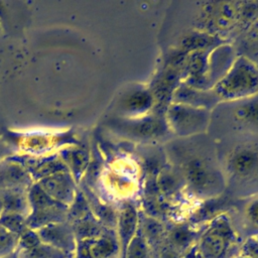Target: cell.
<instances>
[{
  "label": "cell",
  "instance_id": "1",
  "mask_svg": "<svg viewBox=\"0 0 258 258\" xmlns=\"http://www.w3.org/2000/svg\"><path fill=\"white\" fill-rule=\"evenodd\" d=\"M258 17V1H175L162 23L165 46L186 32H198L233 43Z\"/></svg>",
  "mask_w": 258,
  "mask_h": 258
},
{
  "label": "cell",
  "instance_id": "2",
  "mask_svg": "<svg viewBox=\"0 0 258 258\" xmlns=\"http://www.w3.org/2000/svg\"><path fill=\"white\" fill-rule=\"evenodd\" d=\"M166 164L192 197L209 201L225 194L215 140L208 134L172 138L162 145Z\"/></svg>",
  "mask_w": 258,
  "mask_h": 258
},
{
  "label": "cell",
  "instance_id": "3",
  "mask_svg": "<svg viewBox=\"0 0 258 258\" xmlns=\"http://www.w3.org/2000/svg\"><path fill=\"white\" fill-rule=\"evenodd\" d=\"M216 142L225 179V194L258 192V137H233Z\"/></svg>",
  "mask_w": 258,
  "mask_h": 258
},
{
  "label": "cell",
  "instance_id": "4",
  "mask_svg": "<svg viewBox=\"0 0 258 258\" xmlns=\"http://www.w3.org/2000/svg\"><path fill=\"white\" fill-rule=\"evenodd\" d=\"M208 134L215 141L258 137V93L246 99L218 104L211 112Z\"/></svg>",
  "mask_w": 258,
  "mask_h": 258
},
{
  "label": "cell",
  "instance_id": "5",
  "mask_svg": "<svg viewBox=\"0 0 258 258\" xmlns=\"http://www.w3.org/2000/svg\"><path fill=\"white\" fill-rule=\"evenodd\" d=\"M210 90L219 104L252 97L258 93V67L248 57L237 54L228 71Z\"/></svg>",
  "mask_w": 258,
  "mask_h": 258
},
{
  "label": "cell",
  "instance_id": "6",
  "mask_svg": "<svg viewBox=\"0 0 258 258\" xmlns=\"http://www.w3.org/2000/svg\"><path fill=\"white\" fill-rule=\"evenodd\" d=\"M165 109L156 107L149 114L136 118H115L114 130L125 139L140 145H163L173 136L168 130Z\"/></svg>",
  "mask_w": 258,
  "mask_h": 258
},
{
  "label": "cell",
  "instance_id": "7",
  "mask_svg": "<svg viewBox=\"0 0 258 258\" xmlns=\"http://www.w3.org/2000/svg\"><path fill=\"white\" fill-rule=\"evenodd\" d=\"M211 110L182 103H169L164 111L165 121L173 138L208 133Z\"/></svg>",
  "mask_w": 258,
  "mask_h": 258
},
{
  "label": "cell",
  "instance_id": "8",
  "mask_svg": "<svg viewBox=\"0 0 258 258\" xmlns=\"http://www.w3.org/2000/svg\"><path fill=\"white\" fill-rule=\"evenodd\" d=\"M235 240L231 219L222 214L216 217L202 235L200 247L205 257L221 258Z\"/></svg>",
  "mask_w": 258,
  "mask_h": 258
},
{
  "label": "cell",
  "instance_id": "9",
  "mask_svg": "<svg viewBox=\"0 0 258 258\" xmlns=\"http://www.w3.org/2000/svg\"><path fill=\"white\" fill-rule=\"evenodd\" d=\"M154 96L144 85H130L118 100V118H136L149 114L156 108Z\"/></svg>",
  "mask_w": 258,
  "mask_h": 258
},
{
  "label": "cell",
  "instance_id": "10",
  "mask_svg": "<svg viewBox=\"0 0 258 258\" xmlns=\"http://www.w3.org/2000/svg\"><path fill=\"white\" fill-rule=\"evenodd\" d=\"M170 103H182L195 107L206 108L211 111L219 104L210 89H199L185 83H180L176 87L171 96Z\"/></svg>",
  "mask_w": 258,
  "mask_h": 258
},
{
  "label": "cell",
  "instance_id": "11",
  "mask_svg": "<svg viewBox=\"0 0 258 258\" xmlns=\"http://www.w3.org/2000/svg\"><path fill=\"white\" fill-rule=\"evenodd\" d=\"M237 54H242L258 67V17L232 43Z\"/></svg>",
  "mask_w": 258,
  "mask_h": 258
},
{
  "label": "cell",
  "instance_id": "12",
  "mask_svg": "<svg viewBox=\"0 0 258 258\" xmlns=\"http://www.w3.org/2000/svg\"><path fill=\"white\" fill-rule=\"evenodd\" d=\"M118 228L121 244L126 250L128 244L138 231V213L133 205H126L122 209L119 215Z\"/></svg>",
  "mask_w": 258,
  "mask_h": 258
},
{
  "label": "cell",
  "instance_id": "13",
  "mask_svg": "<svg viewBox=\"0 0 258 258\" xmlns=\"http://www.w3.org/2000/svg\"><path fill=\"white\" fill-rule=\"evenodd\" d=\"M238 210L243 228L258 232V192L244 197Z\"/></svg>",
  "mask_w": 258,
  "mask_h": 258
},
{
  "label": "cell",
  "instance_id": "14",
  "mask_svg": "<svg viewBox=\"0 0 258 258\" xmlns=\"http://www.w3.org/2000/svg\"><path fill=\"white\" fill-rule=\"evenodd\" d=\"M85 251H82L84 257L90 258H108L110 257L116 249L115 241L111 238H100L93 243L85 246Z\"/></svg>",
  "mask_w": 258,
  "mask_h": 258
},
{
  "label": "cell",
  "instance_id": "15",
  "mask_svg": "<svg viewBox=\"0 0 258 258\" xmlns=\"http://www.w3.org/2000/svg\"><path fill=\"white\" fill-rule=\"evenodd\" d=\"M142 232L137 231L126 248L127 258H147L148 247L146 240L144 239Z\"/></svg>",
  "mask_w": 258,
  "mask_h": 258
},
{
  "label": "cell",
  "instance_id": "16",
  "mask_svg": "<svg viewBox=\"0 0 258 258\" xmlns=\"http://www.w3.org/2000/svg\"><path fill=\"white\" fill-rule=\"evenodd\" d=\"M42 237L45 241L53 244L55 247L69 249V235L59 231H46L43 232Z\"/></svg>",
  "mask_w": 258,
  "mask_h": 258
},
{
  "label": "cell",
  "instance_id": "17",
  "mask_svg": "<svg viewBox=\"0 0 258 258\" xmlns=\"http://www.w3.org/2000/svg\"><path fill=\"white\" fill-rule=\"evenodd\" d=\"M171 238H172V241L176 245L182 246V245L187 244V241L190 239V233L185 229L177 228L172 232Z\"/></svg>",
  "mask_w": 258,
  "mask_h": 258
},
{
  "label": "cell",
  "instance_id": "18",
  "mask_svg": "<svg viewBox=\"0 0 258 258\" xmlns=\"http://www.w3.org/2000/svg\"><path fill=\"white\" fill-rule=\"evenodd\" d=\"M12 245H13L12 237L5 232L0 233V255L7 253L9 249L12 247Z\"/></svg>",
  "mask_w": 258,
  "mask_h": 258
},
{
  "label": "cell",
  "instance_id": "19",
  "mask_svg": "<svg viewBox=\"0 0 258 258\" xmlns=\"http://www.w3.org/2000/svg\"><path fill=\"white\" fill-rule=\"evenodd\" d=\"M37 243H38V239L34 235H27L24 237L23 245H25L27 248L34 247L35 245H37Z\"/></svg>",
  "mask_w": 258,
  "mask_h": 258
},
{
  "label": "cell",
  "instance_id": "20",
  "mask_svg": "<svg viewBox=\"0 0 258 258\" xmlns=\"http://www.w3.org/2000/svg\"><path fill=\"white\" fill-rule=\"evenodd\" d=\"M238 258H251V257H249V256H243V257H238Z\"/></svg>",
  "mask_w": 258,
  "mask_h": 258
}]
</instances>
